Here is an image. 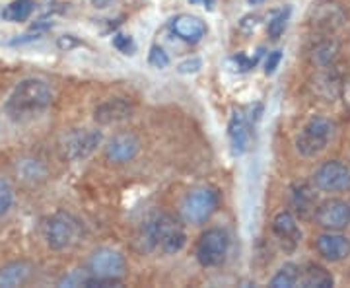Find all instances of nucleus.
<instances>
[{
  "mask_svg": "<svg viewBox=\"0 0 350 288\" xmlns=\"http://www.w3.org/2000/svg\"><path fill=\"white\" fill-rule=\"evenodd\" d=\"M335 133L333 123L325 117H312L306 125L301 127L300 135L296 138V148L301 156L313 158L325 150Z\"/></svg>",
  "mask_w": 350,
  "mask_h": 288,
  "instance_id": "nucleus-3",
  "label": "nucleus"
},
{
  "mask_svg": "<svg viewBox=\"0 0 350 288\" xmlns=\"http://www.w3.org/2000/svg\"><path fill=\"white\" fill-rule=\"evenodd\" d=\"M280 61H282V51H273V53H269L267 63H265V75L267 76L273 75L276 68H278Z\"/></svg>",
  "mask_w": 350,
  "mask_h": 288,
  "instance_id": "nucleus-31",
  "label": "nucleus"
},
{
  "mask_svg": "<svg viewBox=\"0 0 350 288\" xmlns=\"http://www.w3.org/2000/svg\"><path fill=\"white\" fill-rule=\"evenodd\" d=\"M333 275L321 265H308L300 273V285L306 288H331Z\"/></svg>",
  "mask_w": 350,
  "mask_h": 288,
  "instance_id": "nucleus-21",
  "label": "nucleus"
},
{
  "mask_svg": "<svg viewBox=\"0 0 350 288\" xmlns=\"http://www.w3.org/2000/svg\"><path fill=\"white\" fill-rule=\"evenodd\" d=\"M257 20H259L257 16H245V18L241 20V29H243V31H251V29L255 27V24H257Z\"/></svg>",
  "mask_w": 350,
  "mask_h": 288,
  "instance_id": "nucleus-34",
  "label": "nucleus"
},
{
  "mask_svg": "<svg viewBox=\"0 0 350 288\" xmlns=\"http://www.w3.org/2000/svg\"><path fill=\"white\" fill-rule=\"evenodd\" d=\"M33 10V2L31 0H14L10 6H6L2 10V18L8 22H24L29 18V14Z\"/></svg>",
  "mask_w": 350,
  "mask_h": 288,
  "instance_id": "nucleus-24",
  "label": "nucleus"
},
{
  "mask_svg": "<svg viewBox=\"0 0 350 288\" xmlns=\"http://www.w3.org/2000/svg\"><path fill=\"white\" fill-rule=\"evenodd\" d=\"M315 92L323 98V100L331 101L333 98H337L338 92L342 88V82H340V76L338 73L331 66H325L319 75L315 76Z\"/></svg>",
  "mask_w": 350,
  "mask_h": 288,
  "instance_id": "nucleus-19",
  "label": "nucleus"
},
{
  "mask_svg": "<svg viewBox=\"0 0 350 288\" xmlns=\"http://www.w3.org/2000/svg\"><path fill=\"white\" fill-rule=\"evenodd\" d=\"M76 45H80V41L72 38V36H63V38L59 39V47H61V49H64V51L75 49Z\"/></svg>",
  "mask_w": 350,
  "mask_h": 288,
  "instance_id": "nucleus-33",
  "label": "nucleus"
},
{
  "mask_svg": "<svg viewBox=\"0 0 350 288\" xmlns=\"http://www.w3.org/2000/svg\"><path fill=\"white\" fill-rule=\"evenodd\" d=\"M313 218L321 228L331 230V232H340L350 224V202L340 199L323 200L317 207Z\"/></svg>",
  "mask_w": 350,
  "mask_h": 288,
  "instance_id": "nucleus-10",
  "label": "nucleus"
},
{
  "mask_svg": "<svg viewBox=\"0 0 350 288\" xmlns=\"http://www.w3.org/2000/svg\"><path fill=\"white\" fill-rule=\"evenodd\" d=\"M251 6H255V4H261V2H265V0H247Z\"/></svg>",
  "mask_w": 350,
  "mask_h": 288,
  "instance_id": "nucleus-36",
  "label": "nucleus"
},
{
  "mask_svg": "<svg viewBox=\"0 0 350 288\" xmlns=\"http://www.w3.org/2000/svg\"><path fill=\"white\" fill-rule=\"evenodd\" d=\"M101 133L94 129H78L64 135L61 142V150L66 160H84L100 146Z\"/></svg>",
  "mask_w": 350,
  "mask_h": 288,
  "instance_id": "nucleus-9",
  "label": "nucleus"
},
{
  "mask_svg": "<svg viewBox=\"0 0 350 288\" xmlns=\"http://www.w3.org/2000/svg\"><path fill=\"white\" fill-rule=\"evenodd\" d=\"M288 16H290V8L276 12L275 16L269 20V25H267L269 38L278 39L282 34H284V29H286V24H288Z\"/></svg>",
  "mask_w": 350,
  "mask_h": 288,
  "instance_id": "nucleus-25",
  "label": "nucleus"
},
{
  "mask_svg": "<svg viewBox=\"0 0 350 288\" xmlns=\"http://www.w3.org/2000/svg\"><path fill=\"white\" fill-rule=\"evenodd\" d=\"M33 271L31 263L27 261H14V263L4 265L0 269V288H12L24 285Z\"/></svg>",
  "mask_w": 350,
  "mask_h": 288,
  "instance_id": "nucleus-20",
  "label": "nucleus"
},
{
  "mask_svg": "<svg viewBox=\"0 0 350 288\" xmlns=\"http://www.w3.org/2000/svg\"><path fill=\"white\" fill-rule=\"evenodd\" d=\"M12 207V189L6 181L0 179V216Z\"/></svg>",
  "mask_w": 350,
  "mask_h": 288,
  "instance_id": "nucleus-29",
  "label": "nucleus"
},
{
  "mask_svg": "<svg viewBox=\"0 0 350 288\" xmlns=\"http://www.w3.org/2000/svg\"><path fill=\"white\" fill-rule=\"evenodd\" d=\"M298 283H300V269L294 263H286L284 267H280L278 273L271 278L273 288H292Z\"/></svg>",
  "mask_w": 350,
  "mask_h": 288,
  "instance_id": "nucleus-23",
  "label": "nucleus"
},
{
  "mask_svg": "<svg viewBox=\"0 0 350 288\" xmlns=\"http://www.w3.org/2000/svg\"><path fill=\"white\" fill-rule=\"evenodd\" d=\"M154 226H156L158 248L163 253L172 255V253H177V251H181L185 248V241H187L185 230H183V226L179 224L172 214H154Z\"/></svg>",
  "mask_w": 350,
  "mask_h": 288,
  "instance_id": "nucleus-8",
  "label": "nucleus"
},
{
  "mask_svg": "<svg viewBox=\"0 0 350 288\" xmlns=\"http://www.w3.org/2000/svg\"><path fill=\"white\" fill-rule=\"evenodd\" d=\"M131 115H133V105L129 101L123 98H111L96 107L94 119L100 125H115V123L129 119Z\"/></svg>",
  "mask_w": 350,
  "mask_h": 288,
  "instance_id": "nucleus-15",
  "label": "nucleus"
},
{
  "mask_svg": "<svg viewBox=\"0 0 350 288\" xmlns=\"http://www.w3.org/2000/svg\"><path fill=\"white\" fill-rule=\"evenodd\" d=\"M310 57H312V63L317 64L319 68L331 66V64L337 61L338 57V43L333 38L321 39L319 43L313 45Z\"/></svg>",
  "mask_w": 350,
  "mask_h": 288,
  "instance_id": "nucleus-22",
  "label": "nucleus"
},
{
  "mask_svg": "<svg viewBox=\"0 0 350 288\" xmlns=\"http://www.w3.org/2000/svg\"><path fill=\"white\" fill-rule=\"evenodd\" d=\"M88 271L96 278L107 280L111 285H119V280L126 273L125 255L111 248H100L90 255Z\"/></svg>",
  "mask_w": 350,
  "mask_h": 288,
  "instance_id": "nucleus-5",
  "label": "nucleus"
},
{
  "mask_svg": "<svg viewBox=\"0 0 350 288\" xmlns=\"http://www.w3.org/2000/svg\"><path fill=\"white\" fill-rule=\"evenodd\" d=\"M90 283H92V273L76 269V271L64 276L63 280L59 283V287H90Z\"/></svg>",
  "mask_w": 350,
  "mask_h": 288,
  "instance_id": "nucleus-26",
  "label": "nucleus"
},
{
  "mask_svg": "<svg viewBox=\"0 0 350 288\" xmlns=\"http://www.w3.org/2000/svg\"><path fill=\"white\" fill-rule=\"evenodd\" d=\"M315 250L325 261L338 263L350 255V239L342 234L329 230L327 234H321L315 238Z\"/></svg>",
  "mask_w": 350,
  "mask_h": 288,
  "instance_id": "nucleus-11",
  "label": "nucleus"
},
{
  "mask_svg": "<svg viewBox=\"0 0 350 288\" xmlns=\"http://www.w3.org/2000/svg\"><path fill=\"white\" fill-rule=\"evenodd\" d=\"M200 68H202V61L199 57H191V59H185L183 63L177 64L179 75H195V73H199Z\"/></svg>",
  "mask_w": 350,
  "mask_h": 288,
  "instance_id": "nucleus-30",
  "label": "nucleus"
},
{
  "mask_svg": "<svg viewBox=\"0 0 350 288\" xmlns=\"http://www.w3.org/2000/svg\"><path fill=\"white\" fill-rule=\"evenodd\" d=\"M140 152V140L133 133H123L109 140L105 146V158L113 163H126L137 158Z\"/></svg>",
  "mask_w": 350,
  "mask_h": 288,
  "instance_id": "nucleus-13",
  "label": "nucleus"
},
{
  "mask_svg": "<svg viewBox=\"0 0 350 288\" xmlns=\"http://www.w3.org/2000/svg\"><path fill=\"white\" fill-rule=\"evenodd\" d=\"M220 195L214 187H197L189 191L181 202V216L187 224H204L218 209Z\"/></svg>",
  "mask_w": 350,
  "mask_h": 288,
  "instance_id": "nucleus-2",
  "label": "nucleus"
},
{
  "mask_svg": "<svg viewBox=\"0 0 350 288\" xmlns=\"http://www.w3.org/2000/svg\"><path fill=\"white\" fill-rule=\"evenodd\" d=\"M228 138L234 154H243L251 140V121L243 109H234L228 121Z\"/></svg>",
  "mask_w": 350,
  "mask_h": 288,
  "instance_id": "nucleus-12",
  "label": "nucleus"
},
{
  "mask_svg": "<svg viewBox=\"0 0 350 288\" xmlns=\"http://www.w3.org/2000/svg\"><path fill=\"white\" fill-rule=\"evenodd\" d=\"M292 207H294V211L301 220H312L315 216V211H317L315 191L312 187H308L306 183L294 185L292 187Z\"/></svg>",
  "mask_w": 350,
  "mask_h": 288,
  "instance_id": "nucleus-18",
  "label": "nucleus"
},
{
  "mask_svg": "<svg viewBox=\"0 0 350 288\" xmlns=\"http://www.w3.org/2000/svg\"><path fill=\"white\" fill-rule=\"evenodd\" d=\"M172 31L187 43H199L200 39L206 36V25L197 16L181 14L172 22Z\"/></svg>",
  "mask_w": 350,
  "mask_h": 288,
  "instance_id": "nucleus-17",
  "label": "nucleus"
},
{
  "mask_svg": "<svg viewBox=\"0 0 350 288\" xmlns=\"http://www.w3.org/2000/svg\"><path fill=\"white\" fill-rule=\"evenodd\" d=\"M51 100H53V92L47 86V82L38 78H27L14 88L4 109L14 121H25L45 112L51 105Z\"/></svg>",
  "mask_w": 350,
  "mask_h": 288,
  "instance_id": "nucleus-1",
  "label": "nucleus"
},
{
  "mask_svg": "<svg viewBox=\"0 0 350 288\" xmlns=\"http://www.w3.org/2000/svg\"><path fill=\"white\" fill-rule=\"evenodd\" d=\"M148 63L154 66V68H165L170 64V55L160 47V45H154L150 49V55H148Z\"/></svg>",
  "mask_w": 350,
  "mask_h": 288,
  "instance_id": "nucleus-27",
  "label": "nucleus"
},
{
  "mask_svg": "<svg viewBox=\"0 0 350 288\" xmlns=\"http://www.w3.org/2000/svg\"><path fill=\"white\" fill-rule=\"evenodd\" d=\"M113 45H115V49H119L123 55H135V51H137V43L133 41V38L123 36V34H117L113 38Z\"/></svg>",
  "mask_w": 350,
  "mask_h": 288,
  "instance_id": "nucleus-28",
  "label": "nucleus"
},
{
  "mask_svg": "<svg viewBox=\"0 0 350 288\" xmlns=\"http://www.w3.org/2000/svg\"><path fill=\"white\" fill-rule=\"evenodd\" d=\"M82 238V224L72 214L59 213L51 216L45 224V239L51 250H70Z\"/></svg>",
  "mask_w": 350,
  "mask_h": 288,
  "instance_id": "nucleus-4",
  "label": "nucleus"
},
{
  "mask_svg": "<svg viewBox=\"0 0 350 288\" xmlns=\"http://www.w3.org/2000/svg\"><path fill=\"white\" fill-rule=\"evenodd\" d=\"M313 185L323 193L350 191V170L338 160H327L313 174Z\"/></svg>",
  "mask_w": 350,
  "mask_h": 288,
  "instance_id": "nucleus-7",
  "label": "nucleus"
},
{
  "mask_svg": "<svg viewBox=\"0 0 350 288\" xmlns=\"http://www.w3.org/2000/svg\"><path fill=\"white\" fill-rule=\"evenodd\" d=\"M232 61H236V63H238L239 70H250V68H253V66H255V63H257V59H247L243 53L236 55Z\"/></svg>",
  "mask_w": 350,
  "mask_h": 288,
  "instance_id": "nucleus-32",
  "label": "nucleus"
},
{
  "mask_svg": "<svg viewBox=\"0 0 350 288\" xmlns=\"http://www.w3.org/2000/svg\"><path fill=\"white\" fill-rule=\"evenodd\" d=\"M340 94H342V100H345V105L350 109V78H347L342 82V88H340Z\"/></svg>",
  "mask_w": 350,
  "mask_h": 288,
  "instance_id": "nucleus-35",
  "label": "nucleus"
},
{
  "mask_svg": "<svg viewBox=\"0 0 350 288\" xmlns=\"http://www.w3.org/2000/svg\"><path fill=\"white\" fill-rule=\"evenodd\" d=\"M310 22L315 29L331 34V31L338 29L345 22V10L338 6L337 2H321V4L312 8Z\"/></svg>",
  "mask_w": 350,
  "mask_h": 288,
  "instance_id": "nucleus-14",
  "label": "nucleus"
},
{
  "mask_svg": "<svg viewBox=\"0 0 350 288\" xmlns=\"http://www.w3.org/2000/svg\"><path fill=\"white\" fill-rule=\"evenodd\" d=\"M228 250H230L228 234L220 228H211L199 238L195 255L202 267H218L224 263Z\"/></svg>",
  "mask_w": 350,
  "mask_h": 288,
  "instance_id": "nucleus-6",
  "label": "nucleus"
},
{
  "mask_svg": "<svg viewBox=\"0 0 350 288\" xmlns=\"http://www.w3.org/2000/svg\"><path fill=\"white\" fill-rule=\"evenodd\" d=\"M273 232L275 236L280 239V244L286 248L288 251H292L301 239V230L298 228L296 218L290 213H278L273 220Z\"/></svg>",
  "mask_w": 350,
  "mask_h": 288,
  "instance_id": "nucleus-16",
  "label": "nucleus"
}]
</instances>
